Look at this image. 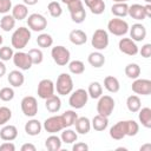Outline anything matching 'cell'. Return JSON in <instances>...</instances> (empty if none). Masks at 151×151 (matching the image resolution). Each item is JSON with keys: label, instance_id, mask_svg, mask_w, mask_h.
I'll use <instances>...</instances> for the list:
<instances>
[{"label": "cell", "instance_id": "1", "mask_svg": "<svg viewBox=\"0 0 151 151\" xmlns=\"http://www.w3.org/2000/svg\"><path fill=\"white\" fill-rule=\"evenodd\" d=\"M31 40V31L29 28L27 27H19L17 28L13 34H12V38H11V42H12V46L17 50H22L27 46V44Z\"/></svg>", "mask_w": 151, "mask_h": 151}, {"label": "cell", "instance_id": "2", "mask_svg": "<svg viewBox=\"0 0 151 151\" xmlns=\"http://www.w3.org/2000/svg\"><path fill=\"white\" fill-rule=\"evenodd\" d=\"M67 8L70 11L72 21L76 24H81L84 22L86 18V12L84 8V4L81 0H72L67 4Z\"/></svg>", "mask_w": 151, "mask_h": 151}, {"label": "cell", "instance_id": "3", "mask_svg": "<svg viewBox=\"0 0 151 151\" xmlns=\"http://www.w3.org/2000/svg\"><path fill=\"white\" fill-rule=\"evenodd\" d=\"M55 88H57V93L60 96H66L70 94L73 90V80L72 77L68 73H60L57 78V83H55Z\"/></svg>", "mask_w": 151, "mask_h": 151}, {"label": "cell", "instance_id": "4", "mask_svg": "<svg viewBox=\"0 0 151 151\" xmlns=\"http://www.w3.org/2000/svg\"><path fill=\"white\" fill-rule=\"evenodd\" d=\"M87 100H88L87 91L84 88H78L71 93L68 98V104L71 107L79 110V109H83L87 104Z\"/></svg>", "mask_w": 151, "mask_h": 151}, {"label": "cell", "instance_id": "5", "mask_svg": "<svg viewBox=\"0 0 151 151\" xmlns=\"http://www.w3.org/2000/svg\"><path fill=\"white\" fill-rule=\"evenodd\" d=\"M129 24L120 19V18H113L107 22V31L117 37H123L129 32Z\"/></svg>", "mask_w": 151, "mask_h": 151}, {"label": "cell", "instance_id": "6", "mask_svg": "<svg viewBox=\"0 0 151 151\" xmlns=\"http://www.w3.org/2000/svg\"><path fill=\"white\" fill-rule=\"evenodd\" d=\"M51 55H52L53 61H54L57 65H59V66H65V65H67V64L70 63V58H71L70 51H68L65 46H61V45H58V46L52 47Z\"/></svg>", "mask_w": 151, "mask_h": 151}, {"label": "cell", "instance_id": "7", "mask_svg": "<svg viewBox=\"0 0 151 151\" xmlns=\"http://www.w3.org/2000/svg\"><path fill=\"white\" fill-rule=\"evenodd\" d=\"M98 104H97V112L98 114L105 116L109 118V116H111V113L114 110V100L111 96H100L98 98Z\"/></svg>", "mask_w": 151, "mask_h": 151}, {"label": "cell", "instance_id": "8", "mask_svg": "<svg viewBox=\"0 0 151 151\" xmlns=\"http://www.w3.org/2000/svg\"><path fill=\"white\" fill-rule=\"evenodd\" d=\"M91 44L92 46L97 50V51H103L109 46V33L107 31L103 29V28H98L94 31L92 39H91Z\"/></svg>", "mask_w": 151, "mask_h": 151}, {"label": "cell", "instance_id": "9", "mask_svg": "<svg viewBox=\"0 0 151 151\" xmlns=\"http://www.w3.org/2000/svg\"><path fill=\"white\" fill-rule=\"evenodd\" d=\"M27 26L34 32H41L47 27V19L39 13H32L27 18Z\"/></svg>", "mask_w": 151, "mask_h": 151}, {"label": "cell", "instance_id": "10", "mask_svg": "<svg viewBox=\"0 0 151 151\" xmlns=\"http://www.w3.org/2000/svg\"><path fill=\"white\" fill-rule=\"evenodd\" d=\"M21 111L26 117H34L38 113V101L32 96H26L21 100Z\"/></svg>", "mask_w": 151, "mask_h": 151}, {"label": "cell", "instance_id": "11", "mask_svg": "<svg viewBox=\"0 0 151 151\" xmlns=\"http://www.w3.org/2000/svg\"><path fill=\"white\" fill-rule=\"evenodd\" d=\"M54 90H55V86H54V83L51 79H42L38 84L37 93H38L39 98L47 99V98H50L51 96L54 94Z\"/></svg>", "mask_w": 151, "mask_h": 151}, {"label": "cell", "instance_id": "12", "mask_svg": "<svg viewBox=\"0 0 151 151\" xmlns=\"http://www.w3.org/2000/svg\"><path fill=\"white\" fill-rule=\"evenodd\" d=\"M42 127L46 130V132L48 133H55V132H60L63 131L65 127H64V124H63V119H61V116H52L50 118H47L45 122H44V125Z\"/></svg>", "mask_w": 151, "mask_h": 151}, {"label": "cell", "instance_id": "13", "mask_svg": "<svg viewBox=\"0 0 151 151\" xmlns=\"http://www.w3.org/2000/svg\"><path fill=\"white\" fill-rule=\"evenodd\" d=\"M118 47H119V51L126 55H136L139 51L136 41H133L131 38H122L119 40V44H118Z\"/></svg>", "mask_w": 151, "mask_h": 151}, {"label": "cell", "instance_id": "14", "mask_svg": "<svg viewBox=\"0 0 151 151\" xmlns=\"http://www.w3.org/2000/svg\"><path fill=\"white\" fill-rule=\"evenodd\" d=\"M13 63H14V65L19 68V70H21V71H27V70H29L31 67H32V60H31V58H29V55H28V53H25V52H17V53H14L13 54Z\"/></svg>", "mask_w": 151, "mask_h": 151}, {"label": "cell", "instance_id": "15", "mask_svg": "<svg viewBox=\"0 0 151 151\" xmlns=\"http://www.w3.org/2000/svg\"><path fill=\"white\" fill-rule=\"evenodd\" d=\"M132 91L136 94H142V96H149L151 94V80L149 79H134V81L131 85Z\"/></svg>", "mask_w": 151, "mask_h": 151}, {"label": "cell", "instance_id": "16", "mask_svg": "<svg viewBox=\"0 0 151 151\" xmlns=\"http://www.w3.org/2000/svg\"><path fill=\"white\" fill-rule=\"evenodd\" d=\"M110 137L114 140H120L124 137H126V126H125V120L116 123L111 129H110Z\"/></svg>", "mask_w": 151, "mask_h": 151}, {"label": "cell", "instance_id": "17", "mask_svg": "<svg viewBox=\"0 0 151 151\" xmlns=\"http://www.w3.org/2000/svg\"><path fill=\"white\" fill-rule=\"evenodd\" d=\"M129 31H130V37L133 41H143L146 37V28L144 25L139 22L133 24Z\"/></svg>", "mask_w": 151, "mask_h": 151}, {"label": "cell", "instance_id": "18", "mask_svg": "<svg viewBox=\"0 0 151 151\" xmlns=\"http://www.w3.org/2000/svg\"><path fill=\"white\" fill-rule=\"evenodd\" d=\"M18 137V129L14 125H5L0 130V138L5 142H12Z\"/></svg>", "mask_w": 151, "mask_h": 151}, {"label": "cell", "instance_id": "19", "mask_svg": "<svg viewBox=\"0 0 151 151\" xmlns=\"http://www.w3.org/2000/svg\"><path fill=\"white\" fill-rule=\"evenodd\" d=\"M87 61L88 64L94 67V68H100L101 66H104L105 64V57L100 51H96V52H91L87 57Z\"/></svg>", "mask_w": 151, "mask_h": 151}, {"label": "cell", "instance_id": "20", "mask_svg": "<svg viewBox=\"0 0 151 151\" xmlns=\"http://www.w3.org/2000/svg\"><path fill=\"white\" fill-rule=\"evenodd\" d=\"M127 15H130L132 19L138 20V21L144 20L146 18L145 12H144V6L143 5H139V4H133V5L129 6Z\"/></svg>", "mask_w": 151, "mask_h": 151}, {"label": "cell", "instance_id": "21", "mask_svg": "<svg viewBox=\"0 0 151 151\" xmlns=\"http://www.w3.org/2000/svg\"><path fill=\"white\" fill-rule=\"evenodd\" d=\"M74 125H76V131L79 134H86L91 130V120L87 117H78Z\"/></svg>", "mask_w": 151, "mask_h": 151}, {"label": "cell", "instance_id": "22", "mask_svg": "<svg viewBox=\"0 0 151 151\" xmlns=\"http://www.w3.org/2000/svg\"><path fill=\"white\" fill-rule=\"evenodd\" d=\"M7 80H8L9 85H12L13 87H20V86H22V84L25 81V77H24L21 71L13 70V71L9 72L8 77H7Z\"/></svg>", "mask_w": 151, "mask_h": 151}, {"label": "cell", "instance_id": "23", "mask_svg": "<svg viewBox=\"0 0 151 151\" xmlns=\"http://www.w3.org/2000/svg\"><path fill=\"white\" fill-rule=\"evenodd\" d=\"M85 5L90 8L91 13L99 15L101 13H104L105 11V2L104 0H84Z\"/></svg>", "mask_w": 151, "mask_h": 151}, {"label": "cell", "instance_id": "24", "mask_svg": "<svg viewBox=\"0 0 151 151\" xmlns=\"http://www.w3.org/2000/svg\"><path fill=\"white\" fill-rule=\"evenodd\" d=\"M70 41L73 44V45H84L86 41H87V35L84 31L81 29H73L70 32Z\"/></svg>", "mask_w": 151, "mask_h": 151}, {"label": "cell", "instance_id": "25", "mask_svg": "<svg viewBox=\"0 0 151 151\" xmlns=\"http://www.w3.org/2000/svg\"><path fill=\"white\" fill-rule=\"evenodd\" d=\"M42 125L38 119H31L25 124V132L28 136H38L41 132Z\"/></svg>", "mask_w": 151, "mask_h": 151}, {"label": "cell", "instance_id": "26", "mask_svg": "<svg viewBox=\"0 0 151 151\" xmlns=\"http://www.w3.org/2000/svg\"><path fill=\"white\" fill-rule=\"evenodd\" d=\"M45 100H46L45 106H46L48 112L55 113V112H59V110L61 109V100H60V98L58 96L53 94V96H51L50 98H47Z\"/></svg>", "mask_w": 151, "mask_h": 151}, {"label": "cell", "instance_id": "27", "mask_svg": "<svg viewBox=\"0 0 151 151\" xmlns=\"http://www.w3.org/2000/svg\"><path fill=\"white\" fill-rule=\"evenodd\" d=\"M12 15L15 20H24L28 15V8L25 4H17L12 7Z\"/></svg>", "mask_w": 151, "mask_h": 151}, {"label": "cell", "instance_id": "28", "mask_svg": "<svg viewBox=\"0 0 151 151\" xmlns=\"http://www.w3.org/2000/svg\"><path fill=\"white\" fill-rule=\"evenodd\" d=\"M109 125V119L105 116L101 114H97L93 117L92 122H91V127H93L96 131H104Z\"/></svg>", "mask_w": 151, "mask_h": 151}, {"label": "cell", "instance_id": "29", "mask_svg": "<svg viewBox=\"0 0 151 151\" xmlns=\"http://www.w3.org/2000/svg\"><path fill=\"white\" fill-rule=\"evenodd\" d=\"M61 139L60 137L55 136V134H51L50 137L46 138L45 140V147L48 150V151H59L61 149Z\"/></svg>", "mask_w": 151, "mask_h": 151}, {"label": "cell", "instance_id": "30", "mask_svg": "<svg viewBox=\"0 0 151 151\" xmlns=\"http://www.w3.org/2000/svg\"><path fill=\"white\" fill-rule=\"evenodd\" d=\"M111 12L116 18H124L127 15L129 5L126 2H114L111 7Z\"/></svg>", "mask_w": 151, "mask_h": 151}, {"label": "cell", "instance_id": "31", "mask_svg": "<svg viewBox=\"0 0 151 151\" xmlns=\"http://www.w3.org/2000/svg\"><path fill=\"white\" fill-rule=\"evenodd\" d=\"M104 87L111 93H117L120 88V84H119V80L116 77L107 76L104 79Z\"/></svg>", "mask_w": 151, "mask_h": 151}, {"label": "cell", "instance_id": "32", "mask_svg": "<svg viewBox=\"0 0 151 151\" xmlns=\"http://www.w3.org/2000/svg\"><path fill=\"white\" fill-rule=\"evenodd\" d=\"M138 119L142 123V125L146 129L151 127V109L150 107H140L138 111Z\"/></svg>", "mask_w": 151, "mask_h": 151}, {"label": "cell", "instance_id": "33", "mask_svg": "<svg viewBox=\"0 0 151 151\" xmlns=\"http://www.w3.org/2000/svg\"><path fill=\"white\" fill-rule=\"evenodd\" d=\"M126 106H127V110L132 113H136L139 111V109L142 107V101H140V98L136 94H132L130 97H127L126 99Z\"/></svg>", "mask_w": 151, "mask_h": 151}, {"label": "cell", "instance_id": "34", "mask_svg": "<svg viewBox=\"0 0 151 151\" xmlns=\"http://www.w3.org/2000/svg\"><path fill=\"white\" fill-rule=\"evenodd\" d=\"M15 19L12 14H5L0 20V27L5 32H9L15 27Z\"/></svg>", "mask_w": 151, "mask_h": 151}, {"label": "cell", "instance_id": "35", "mask_svg": "<svg viewBox=\"0 0 151 151\" xmlns=\"http://www.w3.org/2000/svg\"><path fill=\"white\" fill-rule=\"evenodd\" d=\"M77 118H78V114L76 113V111H73V110H66L61 114L64 127H71L72 125H74Z\"/></svg>", "mask_w": 151, "mask_h": 151}, {"label": "cell", "instance_id": "36", "mask_svg": "<svg viewBox=\"0 0 151 151\" xmlns=\"http://www.w3.org/2000/svg\"><path fill=\"white\" fill-rule=\"evenodd\" d=\"M87 94H88V97H91L92 99H98V98L103 94V86L100 85V83H98V81H92V83L88 85Z\"/></svg>", "mask_w": 151, "mask_h": 151}, {"label": "cell", "instance_id": "37", "mask_svg": "<svg viewBox=\"0 0 151 151\" xmlns=\"http://www.w3.org/2000/svg\"><path fill=\"white\" fill-rule=\"evenodd\" d=\"M124 71H125L126 77L130 78V79H137V78H139V76H140V67H139V65L136 64V63L127 64V65L125 66V70H124Z\"/></svg>", "mask_w": 151, "mask_h": 151}, {"label": "cell", "instance_id": "38", "mask_svg": "<svg viewBox=\"0 0 151 151\" xmlns=\"http://www.w3.org/2000/svg\"><path fill=\"white\" fill-rule=\"evenodd\" d=\"M60 139H61V142L65 143V144H72V143L77 142L78 134H77V132H76L74 130H71V129H68V127H67V129L65 127V130L61 132Z\"/></svg>", "mask_w": 151, "mask_h": 151}, {"label": "cell", "instance_id": "39", "mask_svg": "<svg viewBox=\"0 0 151 151\" xmlns=\"http://www.w3.org/2000/svg\"><path fill=\"white\" fill-rule=\"evenodd\" d=\"M37 44L39 47L41 48H47V47H51L53 45V38L52 35L47 34V33H41L38 35L37 38Z\"/></svg>", "mask_w": 151, "mask_h": 151}, {"label": "cell", "instance_id": "40", "mask_svg": "<svg viewBox=\"0 0 151 151\" xmlns=\"http://www.w3.org/2000/svg\"><path fill=\"white\" fill-rule=\"evenodd\" d=\"M68 70L73 74H81L85 71V65L81 60H72L68 63Z\"/></svg>", "mask_w": 151, "mask_h": 151}, {"label": "cell", "instance_id": "41", "mask_svg": "<svg viewBox=\"0 0 151 151\" xmlns=\"http://www.w3.org/2000/svg\"><path fill=\"white\" fill-rule=\"evenodd\" d=\"M28 55L32 60V64L33 65H39L42 63L44 60V54H42V51L39 50V48H31L28 51Z\"/></svg>", "mask_w": 151, "mask_h": 151}, {"label": "cell", "instance_id": "42", "mask_svg": "<svg viewBox=\"0 0 151 151\" xmlns=\"http://www.w3.org/2000/svg\"><path fill=\"white\" fill-rule=\"evenodd\" d=\"M47 9H48V13L51 14V17H53V18H59L63 14L61 5L57 1H51L47 5Z\"/></svg>", "mask_w": 151, "mask_h": 151}, {"label": "cell", "instance_id": "43", "mask_svg": "<svg viewBox=\"0 0 151 151\" xmlns=\"http://www.w3.org/2000/svg\"><path fill=\"white\" fill-rule=\"evenodd\" d=\"M125 126H126V136H129V137L136 136L139 131V125L134 120H131V119L125 120Z\"/></svg>", "mask_w": 151, "mask_h": 151}, {"label": "cell", "instance_id": "44", "mask_svg": "<svg viewBox=\"0 0 151 151\" xmlns=\"http://www.w3.org/2000/svg\"><path fill=\"white\" fill-rule=\"evenodd\" d=\"M14 90L12 87H2L0 88V99L2 101H11L14 98Z\"/></svg>", "mask_w": 151, "mask_h": 151}, {"label": "cell", "instance_id": "45", "mask_svg": "<svg viewBox=\"0 0 151 151\" xmlns=\"http://www.w3.org/2000/svg\"><path fill=\"white\" fill-rule=\"evenodd\" d=\"M11 118H12V111L6 106H1L0 107V125H6Z\"/></svg>", "mask_w": 151, "mask_h": 151}, {"label": "cell", "instance_id": "46", "mask_svg": "<svg viewBox=\"0 0 151 151\" xmlns=\"http://www.w3.org/2000/svg\"><path fill=\"white\" fill-rule=\"evenodd\" d=\"M13 54H14V52H13L12 47H9V46H2V47H0V60L8 61L9 59L13 58Z\"/></svg>", "mask_w": 151, "mask_h": 151}, {"label": "cell", "instance_id": "47", "mask_svg": "<svg viewBox=\"0 0 151 151\" xmlns=\"http://www.w3.org/2000/svg\"><path fill=\"white\" fill-rule=\"evenodd\" d=\"M12 9L11 0H0V14H7Z\"/></svg>", "mask_w": 151, "mask_h": 151}, {"label": "cell", "instance_id": "48", "mask_svg": "<svg viewBox=\"0 0 151 151\" xmlns=\"http://www.w3.org/2000/svg\"><path fill=\"white\" fill-rule=\"evenodd\" d=\"M139 53H140V55L143 57V58H150V55H151V44H145V45H143L142 46V48H140V51H138Z\"/></svg>", "mask_w": 151, "mask_h": 151}, {"label": "cell", "instance_id": "49", "mask_svg": "<svg viewBox=\"0 0 151 151\" xmlns=\"http://www.w3.org/2000/svg\"><path fill=\"white\" fill-rule=\"evenodd\" d=\"M0 151H15V145L11 142H5L0 145Z\"/></svg>", "mask_w": 151, "mask_h": 151}, {"label": "cell", "instance_id": "50", "mask_svg": "<svg viewBox=\"0 0 151 151\" xmlns=\"http://www.w3.org/2000/svg\"><path fill=\"white\" fill-rule=\"evenodd\" d=\"M72 150L73 151H87L88 150V145L85 144V143H76L73 146H72Z\"/></svg>", "mask_w": 151, "mask_h": 151}, {"label": "cell", "instance_id": "51", "mask_svg": "<svg viewBox=\"0 0 151 151\" xmlns=\"http://www.w3.org/2000/svg\"><path fill=\"white\" fill-rule=\"evenodd\" d=\"M21 151H35V146L31 143H26L21 146Z\"/></svg>", "mask_w": 151, "mask_h": 151}, {"label": "cell", "instance_id": "52", "mask_svg": "<svg viewBox=\"0 0 151 151\" xmlns=\"http://www.w3.org/2000/svg\"><path fill=\"white\" fill-rule=\"evenodd\" d=\"M144 12H145L146 18H151V4H146L144 6Z\"/></svg>", "mask_w": 151, "mask_h": 151}, {"label": "cell", "instance_id": "53", "mask_svg": "<svg viewBox=\"0 0 151 151\" xmlns=\"http://www.w3.org/2000/svg\"><path fill=\"white\" fill-rule=\"evenodd\" d=\"M6 71H7V68H6V65L4 64V61H2V60H0V78H1L2 76H5Z\"/></svg>", "mask_w": 151, "mask_h": 151}, {"label": "cell", "instance_id": "54", "mask_svg": "<svg viewBox=\"0 0 151 151\" xmlns=\"http://www.w3.org/2000/svg\"><path fill=\"white\" fill-rule=\"evenodd\" d=\"M22 1H24V4H25L26 6H34V5L38 4L39 0H22Z\"/></svg>", "mask_w": 151, "mask_h": 151}, {"label": "cell", "instance_id": "55", "mask_svg": "<svg viewBox=\"0 0 151 151\" xmlns=\"http://www.w3.org/2000/svg\"><path fill=\"white\" fill-rule=\"evenodd\" d=\"M145 150L146 151H150L151 150V145L150 144H146V145H144V146L140 147V151H145Z\"/></svg>", "mask_w": 151, "mask_h": 151}, {"label": "cell", "instance_id": "56", "mask_svg": "<svg viewBox=\"0 0 151 151\" xmlns=\"http://www.w3.org/2000/svg\"><path fill=\"white\" fill-rule=\"evenodd\" d=\"M112 1H114V2H126L129 0H112Z\"/></svg>", "mask_w": 151, "mask_h": 151}, {"label": "cell", "instance_id": "57", "mask_svg": "<svg viewBox=\"0 0 151 151\" xmlns=\"http://www.w3.org/2000/svg\"><path fill=\"white\" fill-rule=\"evenodd\" d=\"M70 1H72V0H61V2H64V4H66V5H67Z\"/></svg>", "mask_w": 151, "mask_h": 151}, {"label": "cell", "instance_id": "58", "mask_svg": "<svg viewBox=\"0 0 151 151\" xmlns=\"http://www.w3.org/2000/svg\"><path fill=\"white\" fill-rule=\"evenodd\" d=\"M2 41H4V39H2V35H1V34H0V45H1V44H2Z\"/></svg>", "mask_w": 151, "mask_h": 151}, {"label": "cell", "instance_id": "59", "mask_svg": "<svg viewBox=\"0 0 151 151\" xmlns=\"http://www.w3.org/2000/svg\"><path fill=\"white\" fill-rule=\"evenodd\" d=\"M144 1H145L146 4H150V2H151V0H144Z\"/></svg>", "mask_w": 151, "mask_h": 151}]
</instances>
